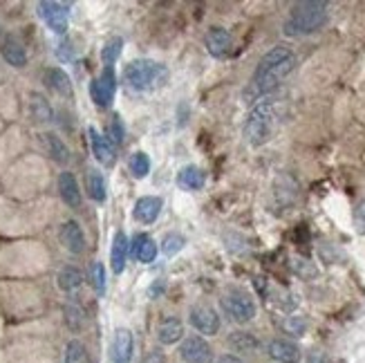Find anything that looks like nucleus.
I'll list each match as a JSON object with an SVG mask.
<instances>
[{
	"mask_svg": "<svg viewBox=\"0 0 365 363\" xmlns=\"http://www.w3.org/2000/svg\"><path fill=\"white\" fill-rule=\"evenodd\" d=\"M124 79L130 83V88H135V90H155L166 83L168 70L161 63H155V60L141 58V60H133V63L126 65Z\"/></svg>",
	"mask_w": 365,
	"mask_h": 363,
	"instance_id": "20e7f679",
	"label": "nucleus"
},
{
	"mask_svg": "<svg viewBox=\"0 0 365 363\" xmlns=\"http://www.w3.org/2000/svg\"><path fill=\"white\" fill-rule=\"evenodd\" d=\"M128 168H130V173H133V177L144 179V177L150 173V159H148V155H146V153H135V155H130Z\"/></svg>",
	"mask_w": 365,
	"mask_h": 363,
	"instance_id": "c756f323",
	"label": "nucleus"
},
{
	"mask_svg": "<svg viewBox=\"0 0 365 363\" xmlns=\"http://www.w3.org/2000/svg\"><path fill=\"white\" fill-rule=\"evenodd\" d=\"M133 348H135L133 332L119 328L115 332L113 346H110V359H113V363H130L133 361Z\"/></svg>",
	"mask_w": 365,
	"mask_h": 363,
	"instance_id": "9d476101",
	"label": "nucleus"
},
{
	"mask_svg": "<svg viewBox=\"0 0 365 363\" xmlns=\"http://www.w3.org/2000/svg\"><path fill=\"white\" fill-rule=\"evenodd\" d=\"M128 254H130V242H128L124 231H117L115 238H113V249H110V262H113V271L117 276L124 274Z\"/></svg>",
	"mask_w": 365,
	"mask_h": 363,
	"instance_id": "dca6fc26",
	"label": "nucleus"
},
{
	"mask_svg": "<svg viewBox=\"0 0 365 363\" xmlns=\"http://www.w3.org/2000/svg\"><path fill=\"white\" fill-rule=\"evenodd\" d=\"M108 135H110V139H113L115 146H121V141H124V124H121L119 117H113V121H110Z\"/></svg>",
	"mask_w": 365,
	"mask_h": 363,
	"instance_id": "72a5a7b5",
	"label": "nucleus"
},
{
	"mask_svg": "<svg viewBox=\"0 0 365 363\" xmlns=\"http://www.w3.org/2000/svg\"><path fill=\"white\" fill-rule=\"evenodd\" d=\"M276 128V104L269 99L258 101L253 110L247 117L245 124V137L251 146H262L267 144Z\"/></svg>",
	"mask_w": 365,
	"mask_h": 363,
	"instance_id": "7ed1b4c3",
	"label": "nucleus"
},
{
	"mask_svg": "<svg viewBox=\"0 0 365 363\" xmlns=\"http://www.w3.org/2000/svg\"><path fill=\"white\" fill-rule=\"evenodd\" d=\"M282 330H285L287 334H291V337H302L305 334V330H307V323H305V318H300V316H289V318H285V323H282Z\"/></svg>",
	"mask_w": 365,
	"mask_h": 363,
	"instance_id": "2f4dec72",
	"label": "nucleus"
},
{
	"mask_svg": "<svg viewBox=\"0 0 365 363\" xmlns=\"http://www.w3.org/2000/svg\"><path fill=\"white\" fill-rule=\"evenodd\" d=\"M65 316H67V325L72 330H79L81 328V312L74 309V307H67L65 309Z\"/></svg>",
	"mask_w": 365,
	"mask_h": 363,
	"instance_id": "c9c22d12",
	"label": "nucleus"
},
{
	"mask_svg": "<svg viewBox=\"0 0 365 363\" xmlns=\"http://www.w3.org/2000/svg\"><path fill=\"white\" fill-rule=\"evenodd\" d=\"M43 76H45L47 88H52L56 95H63V97L72 95V81H70V76H67L60 67H49V70H45Z\"/></svg>",
	"mask_w": 365,
	"mask_h": 363,
	"instance_id": "412c9836",
	"label": "nucleus"
},
{
	"mask_svg": "<svg viewBox=\"0 0 365 363\" xmlns=\"http://www.w3.org/2000/svg\"><path fill=\"white\" fill-rule=\"evenodd\" d=\"M115 92H117L115 70L113 67H106L104 72H101V76L95 79L92 83H90V95H92V101H95L99 108H108L110 104H113Z\"/></svg>",
	"mask_w": 365,
	"mask_h": 363,
	"instance_id": "423d86ee",
	"label": "nucleus"
},
{
	"mask_svg": "<svg viewBox=\"0 0 365 363\" xmlns=\"http://www.w3.org/2000/svg\"><path fill=\"white\" fill-rule=\"evenodd\" d=\"M181 337H184V325H181V321L173 316L164 318V323H161L159 332H157V339L161 346H173V343H177Z\"/></svg>",
	"mask_w": 365,
	"mask_h": 363,
	"instance_id": "4be33fe9",
	"label": "nucleus"
},
{
	"mask_svg": "<svg viewBox=\"0 0 365 363\" xmlns=\"http://www.w3.org/2000/svg\"><path fill=\"white\" fill-rule=\"evenodd\" d=\"M38 16L54 34L67 32V7L60 3H38Z\"/></svg>",
	"mask_w": 365,
	"mask_h": 363,
	"instance_id": "1a4fd4ad",
	"label": "nucleus"
},
{
	"mask_svg": "<svg viewBox=\"0 0 365 363\" xmlns=\"http://www.w3.org/2000/svg\"><path fill=\"white\" fill-rule=\"evenodd\" d=\"M188 318H190V325L195 328L200 334H206V337L218 334L220 316H218V312L213 307H209V305H193Z\"/></svg>",
	"mask_w": 365,
	"mask_h": 363,
	"instance_id": "0eeeda50",
	"label": "nucleus"
},
{
	"mask_svg": "<svg viewBox=\"0 0 365 363\" xmlns=\"http://www.w3.org/2000/svg\"><path fill=\"white\" fill-rule=\"evenodd\" d=\"M141 363H166V357L161 355L159 350H153V352H148V355L144 357V361Z\"/></svg>",
	"mask_w": 365,
	"mask_h": 363,
	"instance_id": "e433bc0d",
	"label": "nucleus"
},
{
	"mask_svg": "<svg viewBox=\"0 0 365 363\" xmlns=\"http://www.w3.org/2000/svg\"><path fill=\"white\" fill-rule=\"evenodd\" d=\"M161 207H164V200L161 197H139L135 202V209H133V216L137 222H141V225H153V222L159 218L161 213Z\"/></svg>",
	"mask_w": 365,
	"mask_h": 363,
	"instance_id": "f8f14e48",
	"label": "nucleus"
},
{
	"mask_svg": "<svg viewBox=\"0 0 365 363\" xmlns=\"http://www.w3.org/2000/svg\"><path fill=\"white\" fill-rule=\"evenodd\" d=\"M218 363H245L240 357H236V355H225V357H220L218 359Z\"/></svg>",
	"mask_w": 365,
	"mask_h": 363,
	"instance_id": "58836bf2",
	"label": "nucleus"
},
{
	"mask_svg": "<svg viewBox=\"0 0 365 363\" xmlns=\"http://www.w3.org/2000/svg\"><path fill=\"white\" fill-rule=\"evenodd\" d=\"M60 242H63L70 254H83L86 236H83V229L79 227V222L67 220L65 225L60 227Z\"/></svg>",
	"mask_w": 365,
	"mask_h": 363,
	"instance_id": "4468645a",
	"label": "nucleus"
},
{
	"mask_svg": "<svg viewBox=\"0 0 365 363\" xmlns=\"http://www.w3.org/2000/svg\"><path fill=\"white\" fill-rule=\"evenodd\" d=\"M204 182H206L204 170L197 166H184L177 173V186L184 191H200L204 186Z\"/></svg>",
	"mask_w": 365,
	"mask_h": 363,
	"instance_id": "6ab92c4d",
	"label": "nucleus"
},
{
	"mask_svg": "<svg viewBox=\"0 0 365 363\" xmlns=\"http://www.w3.org/2000/svg\"><path fill=\"white\" fill-rule=\"evenodd\" d=\"M186 245V238L177 234V231H173V234H166L164 240H161V251L170 258V256H177L181 249H184Z\"/></svg>",
	"mask_w": 365,
	"mask_h": 363,
	"instance_id": "7c9ffc66",
	"label": "nucleus"
},
{
	"mask_svg": "<svg viewBox=\"0 0 365 363\" xmlns=\"http://www.w3.org/2000/svg\"><path fill=\"white\" fill-rule=\"evenodd\" d=\"M293 65H296V56H293L289 47L278 45L269 49V52L260 58L251 83L245 90V95H242L247 104H253V101H258L260 97L273 92V90L280 86V81L293 70Z\"/></svg>",
	"mask_w": 365,
	"mask_h": 363,
	"instance_id": "f257e3e1",
	"label": "nucleus"
},
{
	"mask_svg": "<svg viewBox=\"0 0 365 363\" xmlns=\"http://www.w3.org/2000/svg\"><path fill=\"white\" fill-rule=\"evenodd\" d=\"M267 352H269V357L278 363H300V348L291 341H285V339L271 341Z\"/></svg>",
	"mask_w": 365,
	"mask_h": 363,
	"instance_id": "2eb2a0df",
	"label": "nucleus"
},
{
	"mask_svg": "<svg viewBox=\"0 0 365 363\" xmlns=\"http://www.w3.org/2000/svg\"><path fill=\"white\" fill-rule=\"evenodd\" d=\"M130 254H133L139 262H144V265H148V262H153L157 258V245L155 240L146 236V234H137L133 238V242H130Z\"/></svg>",
	"mask_w": 365,
	"mask_h": 363,
	"instance_id": "f3484780",
	"label": "nucleus"
},
{
	"mask_svg": "<svg viewBox=\"0 0 365 363\" xmlns=\"http://www.w3.org/2000/svg\"><path fill=\"white\" fill-rule=\"evenodd\" d=\"M63 363H90V357H88V350L81 341L72 339L65 346V357H63Z\"/></svg>",
	"mask_w": 365,
	"mask_h": 363,
	"instance_id": "cd10ccee",
	"label": "nucleus"
},
{
	"mask_svg": "<svg viewBox=\"0 0 365 363\" xmlns=\"http://www.w3.org/2000/svg\"><path fill=\"white\" fill-rule=\"evenodd\" d=\"M327 23V3L321 0H305V3H296L289 14V20L285 23L287 36H302L311 34Z\"/></svg>",
	"mask_w": 365,
	"mask_h": 363,
	"instance_id": "f03ea898",
	"label": "nucleus"
},
{
	"mask_svg": "<svg viewBox=\"0 0 365 363\" xmlns=\"http://www.w3.org/2000/svg\"><path fill=\"white\" fill-rule=\"evenodd\" d=\"M354 227H357L359 234L365 236V200H361L357 211H354Z\"/></svg>",
	"mask_w": 365,
	"mask_h": 363,
	"instance_id": "f704fd0d",
	"label": "nucleus"
},
{
	"mask_svg": "<svg viewBox=\"0 0 365 363\" xmlns=\"http://www.w3.org/2000/svg\"><path fill=\"white\" fill-rule=\"evenodd\" d=\"M229 346H231V350L233 352H256L258 350V339L253 337V334H249V332H233V334L229 337Z\"/></svg>",
	"mask_w": 365,
	"mask_h": 363,
	"instance_id": "393cba45",
	"label": "nucleus"
},
{
	"mask_svg": "<svg viewBox=\"0 0 365 363\" xmlns=\"http://www.w3.org/2000/svg\"><path fill=\"white\" fill-rule=\"evenodd\" d=\"M88 135H90V146H92V153H95L97 161H101L104 166H113L115 164L113 141L101 135L97 128H88Z\"/></svg>",
	"mask_w": 365,
	"mask_h": 363,
	"instance_id": "ddd939ff",
	"label": "nucleus"
},
{
	"mask_svg": "<svg viewBox=\"0 0 365 363\" xmlns=\"http://www.w3.org/2000/svg\"><path fill=\"white\" fill-rule=\"evenodd\" d=\"M86 186H88V195L92 197L95 202H106V182H104V175L99 173V170L90 168L88 175H86Z\"/></svg>",
	"mask_w": 365,
	"mask_h": 363,
	"instance_id": "b1692460",
	"label": "nucleus"
},
{
	"mask_svg": "<svg viewBox=\"0 0 365 363\" xmlns=\"http://www.w3.org/2000/svg\"><path fill=\"white\" fill-rule=\"evenodd\" d=\"M40 144H43V148L47 150V155L52 157L54 161H58V164H65V161L70 159L67 146L63 144V139L56 137L54 133H43V135H40Z\"/></svg>",
	"mask_w": 365,
	"mask_h": 363,
	"instance_id": "aec40b11",
	"label": "nucleus"
},
{
	"mask_svg": "<svg viewBox=\"0 0 365 363\" xmlns=\"http://www.w3.org/2000/svg\"><path fill=\"white\" fill-rule=\"evenodd\" d=\"M179 357L186 363H213V350L202 337H186L179 346Z\"/></svg>",
	"mask_w": 365,
	"mask_h": 363,
	"instance_id": "6e6552de",
	"label": "nucleus"
},
{
	"mask_svg": "<svg viewBox=\"0 0 365 363\" xmlns=\"http://www.w3.org/2000/svg\"><path fill=\"white\" fill-rule=\"evenodd\" d=\"M29 115L34 117V121H49L52 119V108L45 101V97L40 95H29Z\"/></svg>",
	"mask_w": 365,
	"mask_h": 363,
	"instance_id": "a878e982",
	"label": "nucleus"
},
{
	"mask_svg": "<svg viewBox=\"0 0 365 363\" xmlns=\"http://www.w3.org/2000/svg\"><path fill=\"white\" fill-rule=\"evenodd\" d=\"M81 282H83V276L76 267H63L58 271V287L63 291H72L76 289Z\"/></svg>",
	"mask_w": 365,
	"mask_h": 363,
	"instance_id": "bb28decb",
	"label": "nucleus"
},
{
	"mask_svg": "<svg viewBox=\"0 0 365 363\" xmlns=\"http://www.w3.org/2000/svg\"><path fill=\"white\" fill-rule=\"evenodd\" d=\"M121 47H124V40L119 36H113L104 47H101V60L106 63V67H113V63L121 54Z\"/></svg>",
	"mask_w": 365,
	"mask_h": 363,
	"instance_id": "c85d7f7f",
	"label": "nucleus"
},
{
	"mask_svg": "<svg viewBox=\"0 0 365 363\" xmlns=\"http://www.w3.org/2000/svg\"><path fill=\"white\" fill-rule=\"evenodd\" d=\"M90 276H92V285L97 289V294H104L106 291V269L101 262H95L92 267H90Z\"/></svg>",
	"mask_w": 365,
	"mask_h": 363,
	"instance_id": "473e14b6",
	"label": "nucleus"
},
{
	"mask_svg": "<svg viewBox=\"0 0 365 363\" xmlns=\"http://www.w3.org/2000/svg\"><path fill=\"white\" fill-rule=\"evenodd\" d=\"M3 58L7 60L9 65L14 67H23L27 63V54H25V47L18 43L14 38H7L5 45H3Z\"/></svg>",
	"mask_w": 365,
	"mask_h": 363,
	"instance_id": "5701e85b",
	"label": "nucleus"
},
{
	"mask_svg": "<svg viewBox=\"0 0 365 363\" xmlns=\"http://www.w3.org/2000/svg\"><path fill=\"white\" fill-rule=\"evenodd\" d=\"M58 193L63 197L67 207L76 209L81 204V188L76 184V177L72 173H60L58 175Z\"/></svg>",
	"mask_w": 365,
	"mask_h": 363,
	"instance_id": "a211bd4d",
	"label": "nucleus"
},
{
	"mask_svg": "<svg viewBox=\"0 0 365 363\" xmlns=\"http://www.w3.org/2000/svg\"><path fill=\"white\" fill-rule=\"evenodd\" d=\"M204 43H206L209 54L216 56V58H225V56H229L233 52V36L227 32V29H222V27L209 29Z\"/></svg>",
	"mask_w": 365,
	"mask_h": 363,
	"instance_id": "9b49d317",
	"label": "nucleus"
},
{
	"mask_svg": "<svg viewBox=\"0 0 365 363\" xmlns=\"http://www.w3.org/2000/svg\"><path fill=\"white\" fill-rule=\"evenodd\" d=\"M222 309L236 323H249L256 316V302H253L249 294H245V291L240 289H231L222 296Z\"/></svg>",
	"mask_w": 365,
	"mask_h": 363,
	"instance_id": "39448f33",
	"label": "nucleus"
},
{
	"mask_svg": "<svg viewBox=\"0 0 365 363\" xmlns=\"http://www.w3.org/2000/svg\"><path fill=\"white\" fill-rule=\"evenodd\" d=\"M307 363H332V361L325 355H316V352H314V355H309Z\"/></svg>",
	"mask_w": 365,
	"mask_h": 363,
	"instance_id": "4c0bfd02",
	"label": "nucleus"
}]
</instances>
